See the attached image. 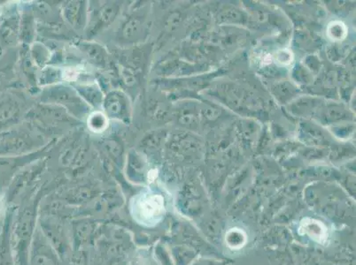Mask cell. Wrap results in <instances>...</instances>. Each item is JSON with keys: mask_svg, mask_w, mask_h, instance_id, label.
I'll use <instances>...</instances> for the list:
<instances>
[{"mask_svg": "<svg viewBox=\"0 0 356 265\" xmlns=\"http://www.w3.org/2000/svg\"><path fill=\"white\" fill-rule=\"evenodd\" d=\"M342 28H344V25L341 24V22H339L338 26L335 25V24H332L329 27L330 30L332 28V31H328V34L332 33L331 38H341V34H346V30L342 31Z\"/></svg>", "mask_w": 356, "mask_h": 265, "instance_id": "obj_12", "label": "cell"}, {"mask_svg": "<svg viewBox=\"0 0 356 265\" xmlns=\"http://www.w3.org/2000/svg\"><path fill=\"white\" fill-rule=\"evenodd\" d=\"M131 214L139 224L157 225L165 214L163 196L153 192L141 193L132 201Z\"/></svg>", "mask_w": 356, "mask_h": 265, "instance_id": "obj_2", "label": "cell"}, {"mask_svg": "<svg viewBox=\"0 0 356 265\" xmlns=\"http://www.w3.org/2000/svg\"><path fill=\"white\" fill-rule=\"evenodd\" d=\"M87 124L92 132H102L108 127V118L105 113L98 111L90 113L87 119Z\"/></svg>", "mask_w": 356, "mask_h": 265, "instance_id": "obj_9", "label": "cell"}, {"mask_svg": "<svg viewBox=\"0 0 356 265\" xmlns=\"http://www.w3.org/2000/svg\"><path fill=\"white\" fill-rule=\"evenodd\" d=\"M103 108L106 117L129 121L131 119V105L127 95L121 90H112L103 100Z\"/></svg>", "mask_w": 356, "mask_h": 265, "instance_id": "obj_3", "label": "cell"}, {"mask_svg": "<svg viewBox=\"0 0 356 265\" xmlns=\"http://www.w3.org/2000/svg\"><path fill=\"white\" fill-rule=\"evenodd\" d=\"M142 25L141 15H131L122 24V37L129 41L138 40L142 35Z\"/></svg>", "mask_w": 356, "mask_h": 265, "instance_id": "obj_8", "label": "cell"}, {"mask_svg": "<svg viewBox=\"0 0 356 265\" xmlns=\"http://www.w3.org/2000/svg\"><path fill=\"white\" fill-rule=\"evenodd\" d=\"M21 28V34L22 33V35H24V40L30 43V42L33 40L34 32L35 31L33 16L30 14L24 16V21L22 22Z\"/></svg>", "mask_w": 356, "mask_h": 265, "instance_id": "obj_10", "label": "cell"}, {"mask_svg": "<svg viewBox=\"0 0 356 265\" xmlns=\"http://www.w3.org/2000/svg\"><path fill=\"white\" fill-rule=\"evenodd\" d=\"M74 89L88 105H90L96 108L103 103L104 96H103L102 92H100L98 87L92 85H92H86H86H77Z\"/></svg>", "mask_w": 356, "mask_h": 265, "instance_id": "obj_7", "label": "cell"}, {"mask_svg": "<svg viewBox=\"0 0 356 265\" xmlns=\"http://www.w3.org/2000/svg\"><path fill=\"white\" fill-rule=\"evenodd\" d=\"M41 100L44 103L61 106L76 118H82L90 111V106L76 90L66 85L48 87L42 92Z\"/></svg>", "mask_w": 356, "mask_h": 265, "instance_id": "obj_1", "label": "cell"}, {"mask_svg": "<svg viewBox=\"0 0 356 265\" xmlns=\"http://www.w3.org/2000/svg\"><path fill=\"white\" fill-rule=\"evenodd\" d=\"M120 12V5L114 2L106 3L97 9L93 15V24L90 30V34L93 35L103 28L108 27L118 17Z\"/></svg>", "mask_w": 356, "mask_h": 265, "instance_id": "obj_4", "label": "cell"}, {"mask_svg": "<svg viewBox=\"0 0 356 265\" xmlns=\"http://www.w3.org/2000/svg\"><path fill=\"white\" fill-rule=\"evenodd\" d=\"M77 45L93 65L100 69H106L108 67V53L102 45L87 41L80 42Z\"/></svg>", "mask_w": 356, "mask_h": 265, "instance_id": "obj_6", "label": "cell"}, {"mask_svg": "<svg viewBox=\"0 0 356 265\" xmlns=\"http://www.w3.org/2000/svg\"><path fill=\"white\" fill-rule=\"evenodd\" d=\"M65 20L76 31H82L86 26V4L82 1H70L63 5Z\"/></svg>", "mask_w": 356, "mask_h": 265, "instance_id": "obj_5", "label": "cell"}, {"mask_svg": "<svg viewBox=\"0 0 356 265\" xmlns=\"http://www.w3.org/2000/svg\"><path fill=\"white\" fill-rule=\"evenodd\" d=\"M229 234H231L233 237H235V240H229L226 241H228V245L231 246L232 248H241L243 245H244V242L245 241V235H242V232L238 231H229Z\"/></svg>", "mask_w": 356, "mask_h": 265, "instance_id": "obj_11", "label": "cell"}]
</instances>
